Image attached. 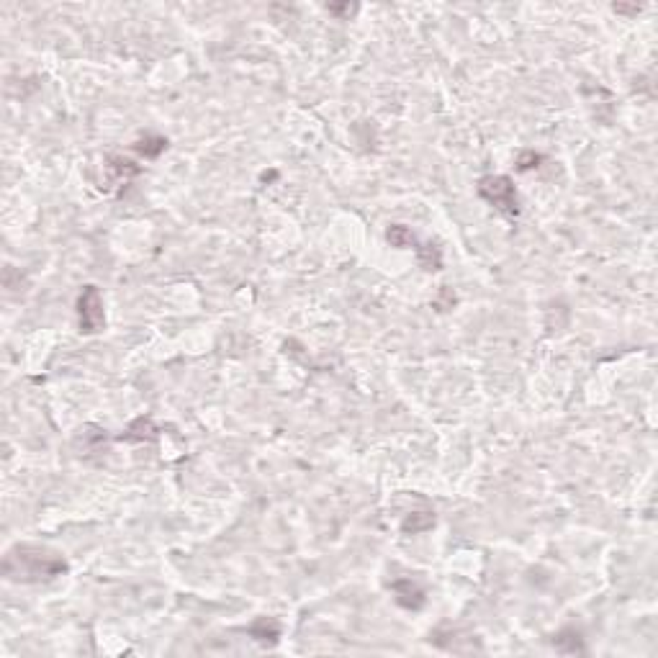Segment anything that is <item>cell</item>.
<instances>
[{
	"instance_id": "cell-13",
	"label": "cell",
	"mask_w": 658,
	"mask_h": 658,
	"mask_svg": "<svg viewBox=\"0 0 658 658\" xmlns=\"http://www.w3.org/2000/svg\"><path fill=\"white\" fill-rule=\"evenodd\" d=\"M540 162H545V157H543L540 152H533V150L520 152V157H517V170L530 172V170H535V167H540Z\"/></svg>"
},
{
	"instance_id": "cell-10",
	"label": "cell",
	"mask_w": 658,
	"mask_h": 658,
	"mask_svg": "<svg viewBox=\"0 0 658 658\" xmlns=\"http://www.w3.org/2000/svg\"><path fill=\"white\" fill-rule=\"evenodd\" d=\"M386 239H389L391 247H396V250H409V247H417V244H419L414 237V231L404 224H391L389 231H386Z\"/></svg>"
},
{
	"instance_id": "cell-7",
	"label": "cell",
	"mask_w": 658,
	"mask_h": 658,
	"mask_svg": "<svg viewBox=\"0 0 658 658\" xmlns=\"http://www.w3.org/2000/svg\"><path fill=\"white\" fill-rule=\"evenodd\" d=\"M155 437H157V427H155V422H152L150 417H139V419H134L132 424H129V429L121 434L119 440L150 442V440H155Z\"/></svg>"
},
{
	"instance_id": "cell-15",
	"label": "cell",
	"mask_w": 658,
	"mask_h": 658,
	"mask_svg": "<svg viewBox=\"0 0 658 658\" xmlns=\"http://www.w3.org/2000/svg\"><path fill=\"white\" fill-rule=\"evenodd\" d=\"M327 11L332 16H343V19H350V16L355 14L357 6L355 3H343V6H337V3H332V6H327Z\"/></svg>"
},
{
	"instance_id": "cell-14",
	"label": "cell",
	"mask_w": 658,
	"mask_h": 658,
	"mask_svg": "<svg viewBox=\"0 0 658 658\" xmlns=\"http://www.w3.org/2000/svg\"><path fill=\"white\" fill-rule=\"evenodd\" d=\"M434 309H440V311H448V309H453V303H455V293H453V288L450 286H442L440 288V296L434 298Z\"/></svg>"
},
{
	"instance_id": "cell-9",
	"label": "cell",
	"mask_w": 658,
	"mask_h": 658,
	"mask_svg": "<svg viewBox=\"0 0 658 658\" xmlns=\"http://www.w3.org/2000/svg\"><path fill=\"white\" fill-rule=\"evenodd\" d=\"M417 260H419V265L427 273H434V270H442V252L437 244L432 242H424V244H417Z\"/></svg>"
},
{
	"instance_id": "cell-1",
	"label": "cell",
	"mask_w": 658,
	"mask_h": 658,
	"mask_svg": "<svg viewBox=\"0 0 658 658\" xmlns=\"http://www.w3.org/2000/svg\"><path fill=\"white\" fill-rule=\"evenodd\" d=\"M70 571L65 555L36 543H19L3 558V576L16 584H41Z\"/></svg>"
},
{
	"instance_id": "cell-12",
	"label": "cell",
	"mask_w": 658,
	"mask_h": 658,
	"mask_svg": "<svg viewBox=\"0 0 658 658\" xmlns=\"http://www.w3.org/2000/svg\"><path fill=\"white\" fill-rule=\"evenodd\" d=\"M563 643H568L566 653H581L584 651L579 630H573V627H566V630H560L558 635H553V645L558 648V651H563Z\"/></svg>"
},
{
	"instance_id": "cell-5",
	"label": "cell",
	"mask_w": 658,
	"mask_h": 658,
	"mask_svg": "<svg viewBox=\"0 0 658 658\" xmlns=\"http://www.w3.org/2000/svg\"><path fill=\"white\" fill-rule=\"evenodd\" d=\"M391 592H394L399 607H404V610H412V612L422 610V607H424V602H427V594H424V589H422V586L417 584L414 579H409V576H404V579H396L394 584H391Z\"/></svg>"
},
{
	"instance_id": "cell-8",
	"label": "cell",
	"mask_w": 658,
	"mask_h": 658,
	"mask_svg": "<svg viewBox=\"0 0 658 658\" xmlns=\"http://www.w3.org/2000/svg\"><path fill=\"white\" fill-rule=\"evenodd\" d=\"M167 145H170V142L164 137H160V134H145L142 139H137L134 150H137L145 160H155L167 150Z\"/></svg>"
},
{
	"instance_id": "cell-4",
	"label": "cell",
	"mask_w": 658,
	"mask_h": 658,
	"mask_svg": "<svg viewBox=\"0 0 658 658\" xmlns=\"http://www.w3.org/2000/svg\"><path fill=\"white\" fill-rule=\"evenodd\" d=\"M103 172H105L103 188L105 191H113V188H121L132 178H137L139 172H142V164H137L129 157H108L103 164Z\"/></svg>"
},
{
	"instance_id": "cell-3",
	"label": "cell",
	"mask_w": 658,
	"mask_h": 658,
	"mask_svg": "<svg viewBox=\"0 0 658 658\" xmlns=\"http://www.w3.org/2000/svg\"><path fill=\"white\" fill-rule=\"evenodd\" d=\"M78 324L83 335H98L105 327L103 296L95 286H85L78 296Z\"/></svg>"
},
{
	"instance_id": "cell-2",
	"label": "cell",
	"mask_w": 658,
	"mask_h": 658,
	"mask_svg": "<svg viewBox=\"0 0 658 658\" xmlns=\"http://www.w3.org/2000/svg\"><path fill=\"white\" fill-rule=\"evenodd\" d=\"M479 196L486 204H491L501 216H520V196H517V188H514L509 175H484L479 180Z\"/></svg>"
},
{
	"instance_id": "cell-11",
	"label": "cell",
	"mask_w": 658,
	"mask_h": 658,
	"mask_svg": "<svg viewBox=\"0 0 658 658\" xmlns=\"http://www.w3.org/2000/svg\"><path fill=\"white\" fill-rule=\"evenodd\" d=\"M434 525V512L432 509H422V512H412L407 517V520L402 522V530L404 533H412V535H417V533H424V530H429V527Z\"/></svg>"
},
{
	"instance_id": "cell-6",
	"label": "cell",
	"mask_w": 658,
	"mask_h": 658,
	"mask_svg": "<svg viewBox=\"0 0 658 658\" xmlns=\"http://www.w3.org/2000/svg\"><path fill=\"white\" fill-rule=\"evenodd\" d=\"M252 635V638L257 640V643L263 645H276L278 638H281V625H278L273 617H257L255 622L250 625V630H247Z\"/></svg>"
},
{
	"instance_id": "cell-16",
	"label": "cell",
	"mask_w": 658,
	"mask_h": 658,
	"mask_svg": "<svg viewBox=\"0 0 658 658\" xmlns=\"http://www.w3.org/2000/svg\"><path fill=\"white\" fill-rule=\"evenodd\" d=\"M612 11H615V14L635 16V14H640V11H643V8H640V6H620V3H617V6H612Z\"/></svg>"
}]
</instances>
